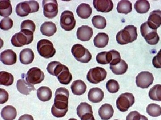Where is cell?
<instances>
[{
  "label": "cell",
  "instance_id": "cell-32",
  "mask_svg": "<svg viewBox=\"0 0 161 120\" xmlns=\"http://www.w3.org/2000/svg\"><path fill=\"white\" fill-rule=\"evenodd\" d=\"M57 78L60 84L64 85L69 84L73 79L71 73L70 72L69 69L66 66Z\"/></svg>",
  "mask_w": 161,
  "mask_h": 120
},
{
  "label": "cell",
  "instance_id": "cell-28",
  "mask_svg": "<svg viewBox=\"0 0 161 120\" xmlns=\"http://www.w3.org/2000/svg\"><path fill=\"white\" fill-rule=\"evenodd\" d=\"M1 114L4 120H14L16 118L17 112L14 106L8 105L2 109Z\"/></svg>",
  "mask_w": 161,
  "mask_h": 120
},
{
  "label": "cell",
  "instance_id": "cell-29",
  "mask_svg": "<svg viewBox=\"0 0 161 120\" xmlns=\"http://www.w3.org/2000/svg\"><path fill=\"white\" fill-rule=\"evenodd\" d=\"M109 36L105 32H99L94 39V45L98 48H103L108 45Z\"/></svg>",
  "mask_w": 161,
  "mask_h": 120
},
{
  "label": "cell",
  "instance_id": "cell-14",
  "mask_svg": "<svg viewBox=\"0 0 161 120\" xmlns=\"http://www.w3.org/2000/svg\"><path fill=\"white\" fill-rule=\"evenodd\" d=\"M153 75L148 71L141 72L136 78V86L142 89L149 88L153 83Z\"/></svg>",
  "mask_w": 161,
  "mask_h": 120
},
{
  "label": "cell",
  "instance_id": "cell-15",
  "mask_svg": "<svg viewBox=\"0 0 161 120\" xmlns=\"http://www.w3.org/2000/svg\"><path fill=\"white\" fill-rule=\"evenodd\" d=\"M93 4L97 11L106 13L112 11L114 7L113 2L111 0H94Z\"/></svg>",
  "mask_w": 161,
  "mask_h": 120
},
{
  "label": "cell",
  "instance_id": "cell-6",
  "mask_svg": "<svg viewBox=\"0 0 161 120\" xmlns=\"http://www.w3.org/2000/svg\"><path fill=\"white\" fill-rule=\"evenodd\" d=\"M37 49L38 53L42 57L50 58L56 54V50L53 43L47 39H41L38 42Z\"/></svg>",
  "mask_w": 161,
  "mask_h": 120
},
{
  "label": "cell",
  "instance_id": "cell-42",
  "mask_svg": "<svg viewBox=\"0 0 161 120\" xmlns=\"http://www.w3.org/2000/svg\"><path fill=\"white\" fill-rule=\"evenodd\" d=\"M13 21L10 18H5L2 19L0 22V28L3 30H8L12 28Z\"/></svg>",
  "mask_w": 161,
  "mask_h": 120
},
{
  "label": "cell",
  "instance_id": "cell-26",
  "mask_svg": "<svg viewBox=\"0 0 161 120\" xmlns=\"http://www.w3.org/2000/svg\"><path fill=\"white\" fill-rule=\"evenodd\" d=\"M76 12L79 17L86 19L92 15V9L89 4L81 3L77 7Z\"/></svg>",
  "mask_w": 161,
  "mask_h": 120
},
{
  "label": "cell",
  "instance_id": "cell-19",
  "mask_svg": "<svg viewBox=\"0 0 161 120\" xmlns=\"http://www.w3.org/2000/svg\"><path fill=\"white\" fill-rule=\"evenodd\" d=\"M104 97L103 91L99 88H92L88 93L89 100L93 103L100 102L103 100Z\"/></svg>",
  "mask_w": 161,
  "mask_h": 120
},
{
  "label": "cell",
  "instance_id": "cell-1",
  "mask_svg": "<svg viewBox=\"0 0 161 120\" xmlns=\"http://www.w3.org/2000/svg\"><path fill=\"white\" fill-rule=\"evenodd\" d=\"M69 96V91L64 87H60L56 90L54 104L51 109L54 117L60 118L65 116L68 111Z\"/></svg>",
  "mask_w": 161,
  "mask_h": 120
},
{
  "label": "cell",
  "instance_id": "cell-34",
  "mask_svg": "<svg viewBox=\"0 0 161 120\" xmlns=\"http://www.w3.org/2000/svg\"><path fill=\"white\" fill-rule=\"evenodd\" d=\"M134 9L139 13H146L150 9V4L147 0H138L134 4Z\"/></svg>",
  "mask_w": 161,
  "mask_h": 120
},
{
  "label": "cell",
  "instance_id": "cell-22",
  "mask_svg": "<svg viewBox=\"0 0 161 120\" xmlns=\"http://www.w3.org/2000/svg\"><path fill=\"white\" fill-rule=\"evenodd\" d=\"M40 31L43 35L51 37L57 32L56 24L52 22H45L40 26Z\"/></svg>",
  "mask_w": 161,
  "mask_h": 120
},
{
  "label": "cell",
  "instance_id": "cell-20",
  "mask_svg": "<svg viewBox=\"0 0 161 120\" xmlns=\"http://www.w3.org/2000/svg\"><path fill=\"white\" fill-rule=\"evenodd\" d=\"M114 110L112 105L109 104H103L98 109V113L103 120L110 119L114 114Z\"/></svg>",
  "mask_w": 161,
  "mask_h": 120
},
{
  "label": "cell",
  "instance_id": "cell-27",
  "mask_svg": "<svg viewBox=\"0 0 161 120\" xmlns=\"http://www.w3.org/2000/svg\"><path fill=\"white\" fill-rule=\"evenodd\" d=\"M53 92L50 88L46 86H41L37 90V96L40 101L45 102L51 99Z\"/></svg>",
  "mask_w": 161,
  "mask_h": 120
},
{
  "label": "cell",
  "instance_id": "cell-37",
  "mask_svg": "<svg viewBox=\"0 0 161 120\" xmlns=\"http://www.w3.org/2000/svg\"><path fill=\"white\" fill-rule=\"evenodd\" d=\"M149 96L153 101L161 102V85L157 84L150 89Z\"/></svg>",
  "mask_w": 161,
  "mask_h": 120
},
{
  "label": "cell",
  "instance_id": "cell-35",
  "mask_svg": "<svg viewBox=\"0 0 161 120\" xmlns=\"http://www.w3.org/2000/svg\"><path fill=\"white\" fill-rule=\"evenodd\" d=\"M14 81V78L11 73L6 71H2L0 72V84L5 86L12 85Z\"/></svg>",
  "mask_w": 161,
  "mask_h": 120
},
{
  "label": "cell",
  "instance_id": "cell-8",
  "mask_svg": "<svg viewBox=\"0 0 161 120\" xmlns=\"http://www.w3.org/2000/svg\"><path fill=\"white\" fill-rule=\"evenodd\" d=\"M135 102V98L132 93L125 92L119 96L116 101L117 109L122 112L129 110Z\"/></svg>",
  "mask_w": 161,
  "mask_h": 120
},
{
  "label": "cell",
  "instance_id": "cell-39",
  "mask_svg": "<svg viewBox=\"0 0 161 120\" xmlns=\"http://www.w3.org/2000/svg\"><path fill=\"white\" fill-rule=\"evenodd\" d=\"M92 22L94 27L98 29H104L107 25L105 18L100 15L94 16L92 18Z\"/></svg>",
  "mask_w": 161,
  "mask_h": 120
},
{
  "label": "cell",
  "instance_id": "cell-2",
  "mask_svg": "<svg viewBox=\"0 0 161 120\" xmlns=\"http://www.w3.org/2000/svg\"><path fill=\"white\" fill-rule=\"evenodd\" d=\"M137 36V28L133 25H128L117 33L116 40L120 45H126L136 40Z\"/></svg>",
  "mask_w": 161,
  "mask_h": 120
},
{
  "label": "cell",
  "instance_id": "cell-30",
  "mask_svg": "<svg viewBox=\"0 0 161 120\" xmlns=\"http://www.w3.org/2000/svg\"><path fill=\"white\" fill-rule=\"evenodd\" d=\"M110 69L112 72L117 75L125 74L128 69V65L124 60L114 65H110Z\"/></svg>",
  "mask_w": 161,
  "mask_h": 120
},
{
  "label": "cell",
  "instance_id": "cell-5",
  "mask_svg": "<svg viewBox=\"0 0 161 120\" xmlns=\"http://www.w3.org/2000/svg\"><path fill=\"white\" fill-rule=\"evenodd\" d=\"M71 52L74 58L80 62L87 63L92 60V53L81 44L74 45L72 47Z\"/></svg>",
  "mask_w": 161,
  "mask_h": 120
},
{
  "label": "cell",
  "instance_id": "cell-18",
  "mask_svg": "<svg viewBox=\"0 0 161 120\" xmlns=\"http://www.w3.org/2000/svg\"><path fill=\"white\" fill-rule=\"evenodd\" d=\"M93 35V29L88 26L83 25L78 28L77 30V38L82 42L89 41L92 38Z\"/></svg>",
  "mask_w": 161,
  "mask_h": 120
},
{
  "label": "cell",
  "instance_id": "cell-45",
  "mask_svg": "<svg viewBox=\"0 0 161 120\" xmlns=\"http://www.w3.org/2000/svg\"><path fill=\"white\" fill-rule=\"evenodd\" d=\"M0 104H3L7 102L9 99V93L5 89H0Z\"/></svg>",
  "mask_w": 161,
  "mask_h": 120
},
{
  "label": "cell",
  "instance_id": "cell-38",
  "mask_svg": "<svg viewBox=\"0 0 161 120\" xmlns=\"http://www.w3.org/2000/svg\"><path fill=\"white\" fill-rule=\"evenodd\" d=\"M147 113L153 117H158L161 115V107L155 103H151L147 106Z\"/></svg>",
  "mask_w": 161,
  "mask_h": 120
},
{
  "label": "cell",
  "instance_id": "cell-9",
  "mask_svg": "<svg viewBox=\"0 0 161 120\" xmlns=\"http://www.w3.org/2000/svg\"><path fill=\"white\" fill-rule=\"evenodd\" d=\"M107 72L104 68L96 67L90 69L87 74L88 81L93 84H97L106 78Z\"/></svg>",
  "mask_w": 161,
  "mask_h": 120
},
{
  "label": "cell",
  "instance_id": "cell-25",
  "mask_svg": "<svg viewBox=\"0 0 161 120\" xmlns=\"http://www.w3.org/2000/svg\"><path fill=\"white\" fill-rule=\"evenodd\" d=\"M34 59V53L31 49L26 48L20 52L19 60L22 64L28 65L32 62Z\"/></svg>",
  "mask_w": 161,
  "mask_h": 120
},
{
  "label": "cell",
  "instance_id": "cell-49",
  "mask_svg": "<svg viewBox=\"0 0 161 120\" xmlns=\"http://www.w3.org/2000/svg\"><path fill=\"white\" fill-rule=\"evenodd\" d=\"M117 120V119H116V120Z\"/></svg>",
  "mask_w": 161,
  "mask_h": 120
},
{
  "label": "cell",
  "instance_id": "cell-10",
  "mask_svg": "<svg viewBox=\"0 0 161 120\" xmlns=\"http://www.w3.org/2000/svg\"><path fill=\"white\" fill-rule=\"evenodd\" d=\"M74 13L69 10H65L61 13L60 25L61 28L66 31H71L76 26Z\"/></svg>",
  "mask_w": 161,
  "mask_h": 120
},
{
  "label": "cell",
  "instance_id": "cell-16",
  "mask_svg": "<svg viewBox=\"0 0 161 120\" xmlns=\"http://www.w3.org/2000/svg\"><path fill=\"white\" fill-rule=\"evenodd\" d=\"M147 22L150 28L157 30L161 26V10L158 9L151 12Z\"/></svg>",
  "mask_w": 161,
  "mask_h": 120
},
{
  "label": "cell",
  "instance_id": "cell-23",
  "mask_svg": "<svg viewBox=\"0 0 161 120\" xmlns=\"http://www.w3.org/2000/svg\"><path fill=\"white\" fill-rule=\"evenodd\" d=\"M65 67L66 66L61 64L60 62L53 61L47 65V70L52 75L57 77L63 71Z\"/></svg>",
  "mask_w": 161,
  "mask_h": 120
},
{
  "label": "cell",
  "instance_id": "cell-24",
  "mask_svg": "<svg viewBox=\"0 0 161 120\" xmlns=\"http://www.w3.org/2000/svg\"><path fill=\"white\" fill-rule=\"evenodd\" d=\"M72 92L75 95L80 96L85 93L87 89L86 84L81 80L74 81L71 86Z\"/></svg>",
  "mask_w": 161,
  "mask_h": 120
},
{
  "label": "cell",
  "instance_id": "cell-47",
  "mask_svg": "<svg viewBox=\"0 0 161 120\" xmlns=\"http://www.w3.org/2000/svg\"><path fill=\"white\" fill-rule=\"evenodd\" d=\"M18 120H34L31 115L25 114L20 116Z\"/></svg>",
  "mask_w": 161,
  "mask_h": 120
},
{
  "label": "cell",
  "instance_id": "cell-36",
  "mask_svg": "<svg viewBox=\"0 0 161 120\" xmlns=\"http://www.w3.org/2000/svg\"><path fill=\"white\" fill-rule=\"evenodd\" d=\"M77 113L79 118H81L84 115L87 113H92V107L86 102H81L77 108Z\"/></svg>",
  "mask_w": 161,
  "mask_h": 120
},
{
  "label": "cell",
  "instance_id": "cell-13",
  "mask_svg": "<svg viewBox=\"0 0 161 120\" xmlns=\"http://www.w3.org/2000/svg\"><path fill=\"white\" fill-rule=\"evenodd\" d=\"M121 58L120 53L115 50H111L108 52H102L97 55L96 61L101 65L110 64L114 60Z\"/></svg>",
  "mask_w": 161,
  "mask_h": 120
},
{
  "label": "cell",
  "instance_id": "cell-33",
  "mask_svg": "<svg viewBox=\"0 0 161 120\" xmlns=\"http://www.w3.org/2000/svg\"><path fill=\"white\" fill-rule=\"evenodd\" d=\"M116 9L119 13L128 14L132 11V3L128 0H122L119 2Z\"/></svg>",
  "mask_w": 161,
  "mask_h": 120
},
{
  "label": "cell",
  "instance_id": "cell-41",
  "mask_svg": "<svg viewBox=\"0 0 161 120\" xmlns=\"http://www.w3.org/2000/svg\"><path fill=\"white\" fill-rule=\"evenodd\" d=\"M36 26L33 21L31 20H26L22 22L21 24V30L26 29L34 32Z\"/></svg>",
  "mask_w": 161,
  "mask_h": 120
},
{
  "label": "cell",
  "instance_id": "cell-40",
  "mask_svg": "<svg viewBox=\"0 0 161 120\" xmlns=\"http://www.w3.org/2000/svg\"><path fill=\"white\" fill-rule=\"evenodd\" d=\"M106 87L110 93H116L119 89V85L118 82L114 79L108 80L107 82Z\"/></svg>",
  "mask_w": 161,
  "mask_h": 120
},
{
  "label": "cell",
  "instance_id": "cell-44",
  "mask_svg": "<svg viewBox=\"0 0 161 120\" xmlns=\"http://www.w3.org/2000/svg\"><path fill=\"white\" fill-rule=\"evenodd\" d=\"M152 63L154 67L157 69H161V49L157 54L154 56L153 58Z\"/></svg>",
  "mask_w": 161,
  "mask_h": 120
},
{
  "label": "cell",
  "instance_id": "cell-4",
  "mask_svg": "<svg viewBox=\"0 0 161 120\" xmlns=\"http://www.w3.org/2000/svg\"><path fill=\"white\" fill-rule=\"evenodd\" d=\"M40 5L36 1H25L21 2L16 7L17 14L21 17L27 16L30 13H34L39 11Z\"/></svg>",
  "mask_w": 161,
  "mask_h": 120
},
{
  "label": "cell",
  "instance_id": "cell-46",
  "mask_svg": "<svg viewBox=\"0 0 161 120\" xmlns=\"http://www.w3.org/2000/svg\"><path fill=\"white\" fill-rule=\"evenodd\" d=\"M80 119L81 120H95L92 113H87L84 115Z\"/></svg>",
  "mask_w": 161,
  "mask_h": 120
},
{
  "label": "cell",
  "instance_id": "cell-31",
  "mask_svg": "<svg viewBox=\"0 0 161 120\" xmlns=\"http://www.w3.org/2000/svg\"><path fill=\"white\" fill-rule=\"evenodd\" d=\"M12 13V7L9 0L0 1V15L3 17H8Z\"/></svg>",
  "mask_w": 161,
  "mask_h": 120
},
{
  "label": "cell",
  "instance_id": "cell-11",
  "mask_svg": "<svg viewBox=\"0 0 161 120\" xmlns=\"http://www.w3.org/2000/svg\"><path fill=\"white\" fill-rule=\"evenodd\" d=\"M44 78L45 75L43 72L37 67L31 68L25 75L26 82L32 85L42 82L44 79Z\"/></svg>",
  "mask_w": 161,
  "mask_h": 120
},
{
  "label": "cell",
  "instance_id": "cell-21",
  "mask_svg": "<svg viewBox=\"0 0 161 120\" xmlns=\"http://www.w3.org/2000/svg\"><path fill=\"white\" fill-rule=\"evenodd\" d=\"M16 87L19 92L25 95H28L31 91L36 90L34 85L29 84L23 79L18 80Z\"/></svg>",
  "mask_w": 161,
  "mask_h": 120
},
{
  "label": "cell",
  "instance_id": "cell-48",
  "mask_svg": "<svg viewBox=\"0 0 161 120\" xmlns=\"http://www.w3.org/2000/svg\"><path fill=\"white\" fill-rule=\"evenodd\" d=\"M78 120L77 119L74 118H71L69 120Z\"/></svg>",
  "mask_w": 161,
  "mask_h": 120
},
{
  "label": "cell",
  "instance_id": "cell-17",
  "mask_svg": "<svg viewBox=\"0 0 161 120\" xmlns=\"http://www.w3.org/2000/svg\"><path fill=\"white\" fill-rule=\"evenodd\" d=\"M1 61L4 65L11 66L17 62V54L12 49H6L1 53Z\"/></svg>",
  "mask_w": 161,
  "mask_h": 120
},
{
  "label": "cell",
  "instance_id": "cell-43",
  "mask_svg": "<svg viewBox=\"0 0 161 120\" xmlns=\"http://www.w3.org/2000/svg\"><path fill=\"white\" fill-rule=\"evenodd\" d=\"M126 120H148V118L145 116L141 114L138 112H131L127 115Z\"/></svg>",
  "mask_w": 161,
  "mask_h": 120
},
{
  "label": "cell",
  "instance_id": "cell-12",
  "mask_svg": "<svg viewBox=\"0 0 161 120\" xmlns=\"http://www.w3.org/2000/svg\"><path fill=\"white\" fill-rule=\"evenodd\" d=\"M43 15L49 19L56 17L58 12V5L56 0H44L42 1Z\"/></svg>",
  "mask_w": 161,
  "mask_h": 120
},
{
  "label": "cell",
  "instance_id": "cell-3",
  "mask_svg": "<svg viewBox=\"0 0 161 120\" xmlns=\"http://www.w3.org/2000/svg\"><path fill=\"white\" fill-rule=\"evenodd\" d=\"M34 32L30 30L22 29L12 37L11 42L14 47H21L29 45L33 41Z\"/></svg>",
  "mask_w": 161,
  "mask_h": 120
},
{
  "label": "cell",
  "instance_id": "cell-7",
  "mask_svg": "<svg viewBox=\"0 0 161 120\" xmlns=\"http://www.w3.org/2000/svg\"><path fill=\"white\" fill-rule=\"evenodd\" d=\"M140 31L142 36L145 38L147 42L150 45H155L159 41V37L157 30L151 29L148 26L147 22L141 25Z\"/></svg>",
  "mask_w": 161,
  "mask_h": 120
}]
</instances>
